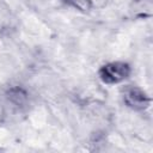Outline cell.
<instances>
[{
    "label": "cell",
    "instance_id": "cell-6",
    "mask_svg": "<svg viewBox=\"0 0 153 153\" xmlns=\"http://www.w3.org/2000/svg\"><path fill=\"white\" fill-rule=\"evenodd\" d=\"M108 0H90L91 7H96V8H103L105 7Z\"/></svg>",
    "mask_w": 153,
    "mask_h": 153
},
{
    "label": "cell",
    "instance_id": "cell-3",
    "mask_svg": "<svg viewBox=\"0 0 153 153\" xmlns=\"http://www.w3.org/2000/svg\"><path fill=\"white\" fill-rule=\"evenodd\" d=\"M7 99L10 103H12L14 106L22 108L27 102V94L26 92L20 87H11L7 91Z\"/></svg>",
    "mask_w": 153,
    "mask_h": 153
},
{
    "label": "cell",
    "instance_id": "cell-2",
    "mask_svg": "<svg viewBox=\"0 0 153 153\" xmlns=\"http://www.w3.org/2000/svg\"><path fill=\"white\" fill-rule=\"evenodd\" d=\"M123 99H124V103L134 110H145L149 106V103H151V99L148 98V96L141 88L134 87V86L124 90Z\"/></svg>",
    "mask_w": 153,
    "mask_h": 153
},
{
    "label": "cell",
    "instance_id": "cell-1",
    "mask_svg": "<svg viewBox=\"0 0 153 153\" xmlns=\"http://www.w3.org/2000/svg\"><path fill=\"white\" fill-rule=\"evenodd\" d=\"M130 74V67L126 62H110L99 71L100 79L106 84H117L127 79Z\"/></svg>",
    "mask_w": 153,
    "mask_h": 153
},
{
    "label": "cell",
    "instance_id": "cell-5",
    "mask_svg": "<svg viewBox=\"0 0 153 153\" xmlns=\"http://www.w3.org/2000/svg\"><path fill=\"white\" fill-rule=\"evenodd\" d=\"M68 1H69V4H71L74 8L79 10V11H81V12H87V11L91 8L90 0H68Z\"/></svg>",
    "mask_w": 153,
    "mask_h": 153
},
{
    "label": "cell",
    "instance_id": "cell-4",
    "mask_svg": "<svg viewBox=\"0 0 153 153\" xmlns=\"http://www.w3.org/2000/svg\"><path fill=\"white\" fill-rule=\"evenodd\" d=\"M131 12L136 17H148L152 12V1L151 0H134L130 7Z\"/></svg>",
    "mask_w": 153,
    "mask_h": 153
}]
</instances>
